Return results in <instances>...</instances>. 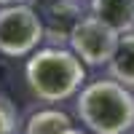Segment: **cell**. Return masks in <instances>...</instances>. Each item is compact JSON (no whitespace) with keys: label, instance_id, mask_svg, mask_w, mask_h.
I'll use <instances>...</instances> for the list:
<instances>
[{"label":"cell","instance_id":"cell-1","mask_svg":"<svg viewBox=\"0 0 134 134\" xmlns=\"http://www.w3.org/2000/svg\"><path fill=\"white\" fill-rule=\"evenodd\" d=\"M75 113L91 134H129L134 129V94L113 78L94 81L81 88Z\"/></svg>","mask_w":134,"mask_h":134},{"label":"cell","instance_id":"cell-2","mask_svg":"<svg viewBox=\"0 0 134 134\" xmlns=\"http://www.w3.org/2000/svg\"><path fill=\"white\" fill-rule=\"evenodd\" d=\"M32 94L43 102H62L78 94L86 81V64L67 48H43L32 51L24 67Z\"/></svg>","mask_w":134,"mask_h":134},{"label":"cell","instance_id":"cell-3","mask_svg":"<svg viewBox=\"0 0 134 134\" xmlns=\"http://www.w3.org/2000/svg\"><path fill=\"white\" fill-rule=\"evenodd\" d=\"M46 40L43 19L32 5L16 3L0 8V54L11 59L27 57L38 48V43Z\"/></svg>","mask_w":134,"mask_h":134},{"label":"cell","instance_id":"cell-4","mask_svg":"<svg viewBox=\"0 0 134 134\" xmlns=\"http://www.w3.org/2000/svg\"><path fill=\"white\" fill-rule=\"evenodd\" d=\"M118 32L102 24L97 16H83L75 21V27L70 30V51L88 67H102L110 64L118 46Z\"/></svg>","mask_w":134,"mask_h":134},{"label":"cell","instance_id":"cell-5","mask_svg":"<svg viewBox=\"0 0 134 134\" xmlns=\"http://www.w3.org/2000/svg\"><path fill=\"white\" fill-rule=\"evenodd\" d=\"M91 16L118 35L134 30V0H91Z\"/></svg>","mask_w":134,"mask_h":134},{"label":"cell","instance_id":"cell-6","mask_svg":"<svg viewBox=\"0 0 134 134\" xmlns=\"http://www.w3.org/2000/svg\"><path fill=\"white\" fill-rule=\"evenodd\" d=\"M110 78L118 83H124L126 88H134V32H124L118 38L115 54L110 59Z\"/></svg>","mask_w":134,"mask_h":134},{"label":"cell","instance_id":"cell-7","mask_svg":"<svg viewBox=\"0 0 134 134\" xmlns=\"http://www.w3.org/2000/svg\"><path fill=\"white\" fill-rule=\"evenodd\" d=\"M72 129V118L62 110H38L24 124V134H62Z\"/></svg>","mask_w":134,"mask_h":134},{"label":"cell","instance_id":"cell-8","mask_svg":"<svg viewBox=\"0 0 134 134\" xmlns=\"http://www.w3.org/2000/svg\"><path fill=\"white\" fill-rule=\"evenodd\" d=\"M14 129H16L14 110H11L8 99H0V134H14Z\"/></svg>","mask_w":134,"mask_h":134},{"label":"cell","instance_id":"cell-9","mask_svg":"<svg viewBox=\"0 0 134 134\" xmlns=\"http://www.w3.org/2000/svg\"><path fill=\"white\" fill-rule=\"evenodd\" d=\"M16 3H27V0H0V5H16Z\"/></svg>","mask_w":134,"mask_h":134},{"label":"cell","instance_id":"cell-10","mask_svg":"<svg viewBox=\"0 0 134 134\" xmlns=\"http://www.w3.org/2000/svg\"><path fill=\"white\" fill-rule=\"evenodd\" d=\"M62 134H83V131H78V129L72 126V129H67V131H62Z\"/></svg>","mask_w":134,"mask_h":134},{"label":"cell","instance_id":"cell-11","mask_svg":"<svg viewBox=\"0 0 134 134\" xmlns=\"http://www.w3.org/2000/svg\"><path fill=\"white\" fill-rule=\"evenodd\" d=\"M129 134H131V131H129Z\"/></svg>","mask_w":134,"mask_h":134}]
</instances>
